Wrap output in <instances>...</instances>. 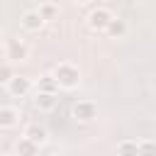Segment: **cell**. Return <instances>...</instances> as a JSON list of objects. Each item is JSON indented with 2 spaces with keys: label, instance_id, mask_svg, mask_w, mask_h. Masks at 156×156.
<instances>
[{
  "label": "cell",
  "instance_id": "6da1fadb",
  "mask_svg": "<svg viewBox=\"0 0 156 156\" xmlns=\"http://www.w3.org/2000/svg\"><path fill=\"white\" fill-rule=\"evenodd\" d=\"M51 76L56 78V85L61 90H76L80 85V68L71 61H61L56 63V68L51 71Z\"/></svg>",
  "mask_w": 156,
  "mask_h": 156
},
{
  "label": "cell",
  "instance_id": "7a4b0ae2",
  "mask_svg": "<svg viewBox=\"0 0 156 156\" xmlns=\"http://www.w3.org/2000/svg\"><path fill=\"white\" fill-rule=\"evenodd\" d=\"M71 117H73L76 122L88 124V122L98 119V105H95L93 100H78V102L71 107Z\"/></svg>",
  "mask_w": 156,
  "mask_h": 156
},
{
  "label": "cell",
  "instance_id": "3957f363",
  "mask_svg": "<svg viewBox=\"0 0 156 156\" xmlns=\"http://www.w3.org/2000/svg\"><path fill=\"white\" fill-rule=\"evenodd\" d=\"M5 56L10 58V63H22L29 58V46L24 39H7L5 44Z\"/></svg>",
  "mask_w": 156,
  "mask_h": 156
},
{
  "label": "cell",
  "instance_id": "277c9868",
  "mask_svg": "<svg viewBox=\"0 0 156 156\" xmlns=\"http://www.w3.org/2000/svg\"><path fill=\"white\" fill-rule=\"evenodd\" d=\"M112 17H115V12L110 7H95V10H90V15H88L90 32H105V27L110 24Z\"/></svg>",
  "mask_w": 156,
  "mask_h": 156
},
{
  "label": "cell",
  "instance_id": "5b68a950",
  "mask_svg": "<svg viewBox=\"0 0 156 156\" xmlns=\"http://www.w3.org/2000/svg\"><path fill=\"white\" fill-rule=\"evenodd\" d=\"M5 88H7V93L12 95V98H24V95H29L32 93V78H27V76H12L7 83H5Z\"/></svg>",
  "mask_w": 156,
  "mask_h": 156
},
{
  "label": "cell",
  "instance_id": "8992f818",
  "mask_svg": "<svg viewBox=\"0 0 156 156\" xmlns=\"http://www.w3.org/2000/svg\"><path fill=\"white\" fill-rule=\"evenodd\" d=\"M24 136H27V139H32L39 149L49 144V129H46L44 124H37V122H32V124H27V127H24Z\"/></svg>",
  "mask_w": 156,
  "mask_h": 156
},
{
  "label": "cell",
  "instance_id": "52a82bcc",
  "mask_svg": "<svg viewBox=\"0 0 156 156\" xmlns=\"http://www.w3.org/2000/svg\"><path fill=\"white\" fill-rule=\"evenodd\" d=\"M20 24L27 29V32H41L44 29V17L37 12V10H27L24 15H22V20H20Z\"/></svg>",
  "mask_w": 156,
  "mask_h": 156
},
{
  "label": "cell",
  "instance_id": "ba28073f",
  "mask_svg": "<svg viewBox=\"0 0 156 156\" xmlns=\"http://www.w3.org/2000/svg\"><path fill=\"white\" fill-rule=\"evenodd\" d=\"M34 105H37L41 112H51V110L58 105V95H56V93H49V90H37Z\"/></svg>",
  "mask_w": 156,
  "mask_h": 156
},
{
  "label": "cell",
  "instance_id": "9c48e42d",
  "mask_svg": "<svg viewBox=\"0 0 156 156\" xmlns=\"http://www.w3.org/2000/svg\"><path fill=\"white\" fill-rule=\"evenodd\" d=\"M20 124V110L12 105H2L0 107V129H12Z\"/></svg>",
  "mask_w": 156,
  "mask_h": 156
},
{
  "label": "cell",
  "instance_id": "30bf717a",
  "mask_svg": "<svg viewBox=\"0 0 156 156\" xmlns=\"http://www.w3.org/2000/svg\"><path fill=\"white\" fill-rule=\"evenodd\" d=\"M105 34H107L110 39H122V37L127 34V22L119 20V17H112L110 24L105 27Z\"/></svg>",
  "mask_w": 156,
  "mask_h": 156
},
{
  "label": "cell",
  "instance_id": "8fae6325",
  "mask_svg": "<svg viewBox=\"0 0 156 156\" xmlns=\"http://www.w3.org/2000/svg\"><path fill=\"white\" fill-rule=\"evenodd\" d=\"M37 12L44 17V22H54V20H58V5L51 2V0H44V2L37 7Z\"/></svg>",
  "mask_w": 156,
  "mask_h": 156
},
{
  "label": "cell",
  "instance_id": "7c38bea8",
  "mask_svg": "<svg viewBox=\"0 0 156 156\" xmlns=\"http://www.w3.org/2000/svg\"><path fill=\"white\" fill-rule=\"evenodd\" d=\"M15 151L20 154V156H34V154H39V146L32 141V139H27L24 134L20 136V141L15 144Z\"/></svg>",
  "mask_w": 156,
  "mask_h": 156
},
{
  "label": "cell",
  "instance_id": "4fadbf2b",
  "mask_svg": "<svg viewBox=\"0 0 156 156\" xmlns=\"http://www.w3.org/2000/svg\"><path fill=\"white\" fill-rule=\"evenodd\" d=\"M32 88H37V90H49V93H56V90H58V85H56V78H54L51 73H44V76H39V80H37V83H32Z\"/></svg>",
  "mask_w": 156,
  "mask_h": 156
},
{
  "label": "cell",
  "instance_id": "5bb4252c",
  "mask_svg": "<svg viewBox=\"0 0 156 156\" xmlns=\"http://www.w3.org/2000/svg\"><path fill=\"white\" fill-rule=\"evenodd\" d=\"M117 154H136V139H122L117 144Z\"/></svg>",
  "mask_w": 156,
  "mask_h": 156
},
{
  "label": "cell",
  "instance_id": "9a60e30c",
  "mask_svg": "<svg viewBox=\"0 0 156 156\" xmlns=\"http://www.w3.org/2000/svg\"><path fill=\"white\" fill-rule=\"evenodd\" d=\"M156 151V144L151 139H136V154H151Z\"/></svg>",
  "mask_w": 156,
  "mask_h": 156
},
{
  "label": "cell",
  "instance_id": "2e32d148",
  "mask_svg": "<svg viewBox=\"0 0 156 156\" xmlns=\"http://www.w3.org/2000/svg\"><path fill=\"white\" fill-rule=\"evenodd\" d=\"M15 76V68H12V63H0V85H5L10 78Z\"/></svg>",
  "mask_w": 156,
  "mask_h": 156
},
{
  "label": "cell",
  "instance_id": "e0dca14e",
  "mask_svg": "<svg viewBox=\"0 0 156 156\" xmlns=\"http://www.w3.org/2000/svg\"><path fill=\"white\" fill-rule=\"evenodd\" d=\"M71 2H78V5H85L88 0H71Z\"/></svg>",
  "mask_w": 156,
  "mask_h": 156
}]
</instances>
